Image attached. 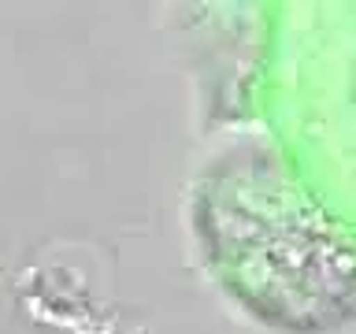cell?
<instances>
[{"label": "cell", "mask_w": 356, "mask_h": 334, "mask_svg": "<svg viewBox=\"0 0 356 334\" xmlns=\"http://www.w3.org/2000/svg\"><path fill=\"white\" fill-rule=\"evenodd\" d=\"M193 230L230 305L267 334H356V238L275 145L204 175Z\"/></svg>", "instance_id": "1"}]
</instances>
